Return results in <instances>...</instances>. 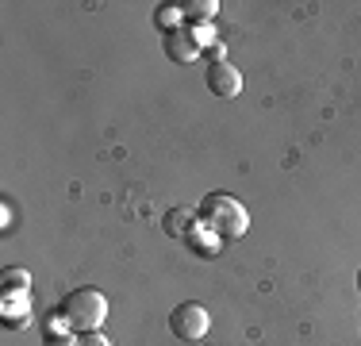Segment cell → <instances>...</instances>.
I'll return each mask as SVG.
<instances>
[{"mask_svg":"<svg viewBox=\"0 0 361 346\" xmlns=\"http://www.w3.org/2000/svg\"><path fill=\"white\" fill-rule=\"evenodd\" d=\"M77 346H111L100 331H89V335H77Z\"/></svg>","mask_w":361,"mask_h":346,"instance_id":"obj_13","label":"cell"},{"mask_svg":"<svg viewBox=\"0 0 361 346\" xmlns=\"http://www.w3.org/2000/svg\"><path fill=\"white\" fill-rule=\"evenodd\" d=\"M0 220H4V223H0V227H4V231L12 227V204H8V201L0 204Z\"/></svg>","mask_w":361,"mask_h":346,"instance_id":"obj_15","label":"cell"},{"mask_svg":"<svg viewBox=\"0 0 361 346\" xmlns=\"http://www.w3.org/2000/svg\"><path fill=\"white\" fill-rule=\"evenodd\" d=\"M357 289H361V270H357Z\"/></svg>","mask_w":361,"mask_h":346,"instance_id":"obj_16","label":"cell"},{"mask_svg":"<svg viewBox=\"0 0 361 346\" xmlns=\"http://www.w3.org/2000/svg\"><path fill=\"white\" fill-rule=\"evenodd\" d=\"M180 12H185L192 23H212V20H216V12H219V0H185Z\"/></svg>","mask_w":361,"mask_h":346,"instance_id":"obj_8","label":"cell"},{"mask_svg":"<svg viewBox=\"0 0 361 346\" xmlns=\"http://www.w3.org/2000/svg\"><path fill=\"white\" fill-rule=\"evenodd\" d=\"M192 39L200 42V50H204V47H216V42H219V39H216V28H212V23H196V28H192Z\"/></svg>","mask_w":361,"mask_h":346,"instance_id":"obj_12","label":"cell"},{"mask_svg":"<svg viewBox=\"0 0 361 346\" xmlns=\"http://www.w3.org/2000/svg\"><path fill=\"white\" fill-rule=\"evenodd\" d=\"M0 316H4V327H27L31 319L27 292H0Z\"/></svg>","mask_w":361,"mask_h":346,"instance_id":"obj_6","label":"cell"},{"mask_svg":"<svg viewBox=\"0 0 361 346\" xmlns=\"http://www.w3.org/2000/svg\"><path fill=\"white\" fill-rule=\"evenodd\" d=\"M58 316L66 319V327H70L73 335H89V331H100V323L108 319V300H104V292H97V289H73L70 297L62 300Z\"/></svg>","mask_w":361,"mask_h":346,"instance_id":"obj_1","label":"cell"},{"mask_svg":"<svg viewBox=\"0 0 361 346\" xmlns=\"http://www.w3.org/2000/svg\"><path fill=\"white\" fill-rule=\"evenodd\" d=\"M208 327H212V316H208V308L204 304H177L173 308V316H169V331L177 335V339H185V342H200L204 335H208Z\"/></svg>","mask_w":361,"mask_h":346,"instance_id":"obj_3","label":"cell"},{"mask_svg":"<svg viewBox=\"0 0 361 346\" xmlns=\"http://www.w3.org/2000/svg\"><path fill=\"white\" fill-rule=\"evenodd\" d=\"M200 220L208 223V227L216 231L219 239H243L246 231H250V212H246V208L238 204L235 196H227V193L204 196Z\"/></svg>","mask_w":361,"mask_h":346,"instance_id":"obj_2","label":"cell"},{"mask_svg":"<svg viewBox=\"0 0 361 346\" xmlns=\"http://www.w3.org/2000/svg\"><path fill=\"white\" fill-rule=\"evenodd\" d=\"M31 289V273L23 266H8L0 273V292H27Z\"/></svg>","mask_w":361,"mask_h":346,"instance_id":"obj_9","label":"cell"},{"mask_svg":"<svg viewBox=\"0 0 361 346\" xmlns=\"http://www.w3.org/2000/svg\"><path fill=\"white\" fill-rule=\"evenodd\" d=\"M47 346H77V335H47Z\"/></svg>","mask_w":361,"mask_h":346,"instance_id":"obj_14","label":"cell"},{"mask_svg":"<svg viewBox=\"0 0 361 346\" xmlns=\"http://www.w3.org/2000/svg\"><path fill=\"white\" fill-rule=\"evenodd\" d=\"M161 47H166V58L169 62H180V66H188V62H196L200 58V42L192 39V31H169L166 39H161Z\"/></svg>","mask_w":361,"mask_h":346,"instance_id":"obj_5","label":"cell"},{"mask_svg":"<svg viewBox=\"0 0 361 346\" xmlns=\"http://www.w3.org/2000/svg\"><path fill=\"white\" fill-rule=\"evenodd\" d=\"M192 223H196V215L188 212V208H173V212H166V231H169V235L185 239L188 231H192Z\"/></svg>","mask_w":361,"mask_h":346,"instance_id":"obj_10","label":"cell"},{"mask_svg":"<svg viewBox=\"0 0 361 346\" xmlns=\"http://www.w3.org/2000/svg\"><path fill=\"white\" fill-rule=\"evenodd\" d=\"M204 81H208V93L219 100H235L238 93H243V73L231 62H212L208 73H204Z\"/></svg>","mask_w":361,"mask_h":346,"instance_id":"obj_4","label":"cell"},{"mask_svg":"<svg viewBox=\"0 0 361 346\" xmlns=\"http://www.w3.org/2000/svg\"><path fill=\"white\" fill-rule=\"evenodd\" d=\"M180 20H185V12H180V4H161L158 12H154V23H158L161 31H180Z\"/></svg>","mask_w":361,"mask_h":346,"instance_id":"obj_11","label":"cell"},{"mask_svg":"<svg viewBox=\"0 0 361 346\" xmlns=\"http://www.w3.org/2000/svg\"><path fill=\"white\" fill-rule=\"evenodd\" d=\"M185 242L196 250V254H204V258H216V254H219V246H223V239H219L204 220H200V223H192V231L185 235Z\"/></svg>","mask_w":361,"mask_h":346,"instance_id":"obj_7","label":"cell"}]
</instances>
